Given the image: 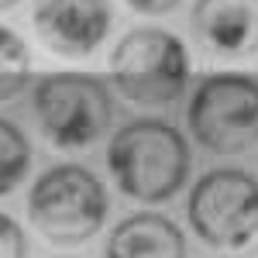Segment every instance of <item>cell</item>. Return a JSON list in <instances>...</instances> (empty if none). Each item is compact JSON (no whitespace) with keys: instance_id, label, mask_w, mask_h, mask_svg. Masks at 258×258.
<instances>
[{"instance_id":"13","label":"cell","mask_w":258,"mask_h":258,"mask_svg":"<svg viewBox=\"0 0 258 258\" xmlns=\"http://www.w3.org/2000/svg\"><path fill=\"white\" fill-rule=\"evenodd\" d=\"M135 14H145V18H165V14H172L182 0H124Z\"/></svg>"},{"instance_id":"6","label":"cell","mask_w":258,"mask_h":258,"mask_svg":"<svg viewBox=\"0 0 258 258\" xmlns=\"http://www.w3.org/2000/svg\"><path fill=\"white\" fill-rule=\"evenodd\" d=\"M186 124L193 138L214 155H244L258 145V80L248 73H210L203 76Z\"/></svg>"},{"instance_id":"14","label":"cell","mask_w":258,"mask_h":258,"mask_svg":"<svg viewBox=\"0 0 258 258\" xmlns=\"http://www.w3.org/2000/svg\"><path fill=\"white\" fill-rule=\"evenodd\" d=\"M21 0H0V11H11V7H18Z\"/></svg>"},{"instance_id":"4","label":"cell","mask_w":258,"mask_h":258,"mask_svg":"<svg viewBox=\"0 0 258 258\" xmlns=\"http://www.w3.org/2000/svg\"><path fill=\"white\" fill-rule=\"evenodd\" d=\"M31 110L38 131L59 152L97 145L114 124V97L107 83L90 73H48L35 83Z\"/></svg>"},{"instance_id":"7","label":"cell","mask_w":258,"mask_h":258,"mask_svg":"<svg viewBox=\"0 0 258 258\" xmlns=\"http://www.w3.org/2000/svg\"><path fill=\"white\" fill-rule=\"evenodd\" d=\"M107 0H35L31 24L38 41L62 59H90L110 35Z\"/></svg>"},{"instance_id":"12","label":"cell","mask_w":258,"mask_h":258,"mask_svg":"<svg viewBox=\"0 0 258 258\" xmlns=\"http://www.w3.org/2000/svg\"><path fill=\"white\" fill-rule=\"evenodd\" d=\"M0 258H28V238L14 217L0 210Z\"/></svg>"},{"instance_id":"11","label":"cell","mask_w":258,"mask_h":258,"mask_svg":"<svg viewBox=\"0 0 258 258\" xmlns=\"http://www.w3.org/2000/svg\"><path fill=\"white\" fill-rule=\"evenodd\" d=\"M31 80V52L18 31L0 24V103L24 93Z\"/></svg>"},{"instance_id":"1","label":"cell","mask_w":258,"mask_h":258,"mask_svg":"<svg viewBox=\"0 0 258 258\" xmlns=\"http://www.w3.org/2000/svg\"><path fill=\"white\" fill-rule=\"evenodd\" d=\"M107 169L124 197L159 207L176 200L189 182L193 155L182 131H176L169 120L135 117L110 135Z\"/></svg>"},{"instance_id":"10","label":"cell","mask_w":258,"mask_h":258,"mask_svg":"<svg viewBox=\"0 0 258 258\" xmlns=\"http://www.w3.org/2000/svg\"><path fill=\"white\" fill-rule=\"evenodd\" d=\"M31 172V141L14 120L0 117V197H11Z\"/></svg>"},{"instance_id":"5","label":"cell","mask_w":258,"mask_h":258,"mask_svg":"<svg viewBox=\"0 0 258 258\" xmlns=\"http://www.w3.org/2000/svg\"><path fill=\"white\" fill-rule=\"evenodd\" d=\"M189 227L203 244L241 251L258 238V179L248 169L220 165L197 179L186 200Z\"/></svg>"},{"instance_id":"9","label":"cell","mask_w":258,"mask_h":258,"mask_svg":"<svg viewBox=\"0 0 258 258\" xmlns=\"http://www.w3.org/2000/svg\"><path fill=\"white\" fill-rule=\"evenodd\" d=\"M103 258H186V238L162 214H131L110 231Z\"/></svg>"},{"instance_id":"3","label":"cell","mask_w":258,"mask_h":258,"mask_svg":"<svg viewBox=\"0 0 258 258\" xmlns=\"http://www.w3.org/2000/svg\"><path fill=\"white\" fill-rule=\"evenodd\" d=\"M189 52L165 28H131L110 52V80L135 107H172L189 86Z\"/></svg>"},{"instance_id":"8","label":"cell","mask_w":258,"mask_h":258,"mask_svg":"<svg viewBox=\"0 0 258 258\" xmlns=\"http://www.w3.org/2000/svg\"><path fill=\"white\" fill-rule=\"evenodd\" d=\"M189 24L214 59L258 55V0H197Z\"/></svg>"},{"instance_id":"2","label":"cell","mask_w":258,"mask_h":258,"mask_svg":"<svg viewBox=\"0 0 258 258\" xmlns=\"http://www.w3.org/2000/svg\"><path fill=\"white\" fill-rule=\"evenodd\" d=\"M110 214V197L93 169L62 162L45 169L28 193V217L45 241L73 248L97 238Z\"/></svg>"}]
</instances>
